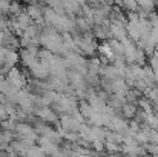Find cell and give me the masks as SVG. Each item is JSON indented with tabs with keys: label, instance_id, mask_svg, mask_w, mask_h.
Segmentation results:
<instances>
[{
	"label": "cell",
	"instance_id": "cell-6",
	"mask_svg": "<svg viewBox=\"0 0 158 157\" xmlns=\"http://www.w3.org/2000/svg\"><path fill=\"white\" fill-rule=\"evenodd\" d=\"M92 33H94V36H95L97 39H102V40H106V39L112 37V36H110V25L107 23V20H106L105 23L95 25Z\"/></svg>",
	"mask_w": 158,
	"mask_h": 157
},
{
	"label": "cell",
	"instance_id": "cell-14",
	"mask_svg": "<svg viewBox=\"0 0 158 157\" xmlns=\"http://www.w3.org/2000/svg\"><path fill=\"white\" fill-rule=\"evenodd\" d=\"M46 153L40 148V145L37 146V145H31L26 151H25V156H45Z\"/></svg>",
	"mask_w": 158,
	"mask_h": 157
},
{
	"label": "cell",
	"instance_id": "cell-5",
	"mask_svg": "<svg viewBox=\"0 0 158 157\" xmlns=\"http://www.w3.org/2000/svg\"><path fill=\"white\" fill-rule=\"evenodd\" d=\"M68 77H69V83H71V86L74 89L86 88V77H85V74H81L78 71H74V72H69Z\"/></svg>",
	"mask_w": 158,
	"mask_h": 157
},
{
	"label": "cell",
	"instance_id": "cell-4",
	"mask_svg": "<svg viewBox=\"0 0 158 157\" xmlns=\"http://www.w3.org/2000/svg\"><path fill=\"white\" fill-rule=\"evenodd\" d=\"M37 142H39V145H40V148L46 153V154H64V153H61L60 150H58V143H55L52 142L51 139H48L46 136H42V137H39L37 139Z\"/></svg>",
	"mask_w": 158,
	"mask_h": 157
},
{
	"label": "cell",
	"instance_id": "cell-9",
	"mask_svg": "<svg viewBox=\"0 0 158 157\" xmlns=\"http://www.w3.org/2000/svg\"><path fill=\"white\" fill-rule=\"evenodd\" d=\"M14 19L17 20V23H19V26H20L22 29H26L28 26H31V25L34 23V19H32L28 12H19Z\"/></svg>",
	"mask_w": 158,
	"mask_h": 157
},
{
	"label": "cell",
	"instance_id": "cell-15",
	"mask_svg": "<svg viewBox=\"0 0 158 157\" xmlns=\"http://www.w3.org/2000/svg\"><path fill=\"white\" fill-rule=\"evenodd\" d=\"M138 2V6L141 8V9H146V11H152L154 8H155V0H137Z\"/></svg>",
	"mask_w": 158,
	"mask_h": 157
},
{
	"label": "cell",
	"instance_id": "cell-25",
	"mask_svg": "<svg viewBox=\"0 0 158 157\" xmlns=\"http://www.w3.org/2000/svg\"><path fill=\"white\" fill-rule=\"evenodd\" d=\"M86 2H92V0H86Z\"/></svg>",
	"mask_w": 158,
	"mask_h": 157
},
{
	"label": "cell",
	"instance_id": "cell-12",
	"mask_svg": "<svg viewBox=\"0 0 158 157\" xmlns=\"http://www.w3.org/2000/svg\"><path fill=\"white\" fill-rule=\"evenodd\" d=\"M31 131H34V128L31 125H28V123H23V122H19L17 126H15V133H17L19 137H23V136L29 134Z\"/></svg>",
	"mask_w": 158,
	"mask_h": 157
},
{
	"label": "cell",
	"instance_id": "cell-24",
	"mask_svg": "<svg viewBox=\"0 0 158 157\" xmlns=\"http://www.w3.org/2000/svg\"><path fill=\"white\" fill-rule=\"evenodd\" d=\"M155 51H158V42H157V46H155Z\"/></svg>",
	"mask_w": 158,
	"mask_h": 157
},
{
	"label": "cell",
	"instance_id": "cell-2",
	"mask_svg": "<svg viewBox=\"0 0 158 157\" xmlns=\"http://www.w3.org/2000/svg\"><path fill=\"white\" fill-rule=\"evenodd\" d=\"M29 69H31V76H32L34 79H37V80H45L46 77L51 76V74H49V68H48V65L43 63L42 60H40V62L37 60Z\"/></svg>",
	"mask_w": 158,
	"mask_h": 157
},
{
	"label": "cell",
	"instance_id": "cell-18",
	"mask_svg": "<svg viewBox=\"0 0 158 157\" xmlns=\"http://www.w3.org/2000/svg\"><path fill=\"white\" fill-rule=\"evenodd\" d=\"M144 62H146V52L143 51L141 48H137V51H135V63L143 66Z\"/></svg>",
	"mask_w": 158,
	"mask_h": 157
},
{
	"label": "cell",
	"instance_id": "cell-20",
	"mask_svg": "<svg viewBox=\"0 0 158 157\" xmlns=\"http://www.w3.org/2000/svg\"><path fill=\"white\" fill-rule=\"evenodd\" d=\"M8 117V112H6V108H5V103H0V122L5 120Z\"/></svg>",
	"mask_w": 158,
	"mask_h": 157
},
{
	"label": "cell",
	"instance_id": "cell-8",
	"mask_svg": "<svg viewBox=\"0 0 158 157\" xmlns=\"http://www.w3.org/2000/svg\"><path fill=\"white\" fill-rule=\"evenodd\" d=\"M43 11H45V8H42L40 5H37V3H31L28 8H26V12L37 22V20H45L43 19Z\"/></svg>",
	"mask_w": 158,
	"mask_h": 157
},
{
	"label": "cell",
	"instance_id": "cell-22",
	"mask_svg": "<svg viewBox=\"0 0 158 157\" xmlns=\"http://www.w3.org/2000/svg\"><path fill=\"white\" fill-rule=\"evenodd\" d=\"M5 55H6V48L3 45H0V66L5 63Z\"/></svg>",
	"mask_w": 158,
	"mask_h": 157
},
{
	"label": "cell",
	"instance_id": "cell-7",
	"mask_svg": "<svg viewBox=\"0 0 158 157\" xmlns=\"http://www.w3.org/2000/svg\"><path fill=\"white\" fill-rule=\"evenodd\" d=\"M110 36L117 40H124L127 37V29L124 25H118V23H110Z\"/></svg>",
	"mask_w": 158,
	"mask_h": 157
},
{
	"label": "cell",
	"instance_id": "cell-16",
	"mask_svg": "<svg viewBox=\"0 0 158 157\" xmlns=\"http://www.w3.org/2000/svg\"><path fill=\"white\" fill-rule=\"evenodd\" d=\"M12 88H14V85H12V83H11L8 79L0 80V93H2V94H5V96H6V94H8V93H9Z\"/></svg>",
	"mask_w": 158,
	"mask_h": 157
},
{
	"label": "cell",
	"instance_id": "cell-17",
	"mask_svg": "<svg viewBox=\"0 0 158 157\" xmlns=\"http://www.w3.org/2000/svg\"><path fill=\"white\" fill-rule=\"evenodd\" d=\"M137 105L141 106L143 111H146V112H152V105H151V100H149L148 97H146V99H138Z\"/></svg>",
	"mask_w": 158,
	"mask_h": 157
},
{
	"label": "cell",
	"instance_id": "cell-23",
	"mask_svg": "<svg viewBox=\"0 0 158 157\" xmlns=\"http://www.w3.org/2000/svg\"><path fill=\"white\" fill-rule=\"evenodd\" d=\"M154 108H155V112L158 114V97L155 99V100H154Z\"/></svg>",
	"mask_w": 158,
	"mask_h": 157
},
{
	"label": "cell",
	"instance_id": "cell-19",
	"mask_svg": "<svg viewBox=\"0 0 158 157\" xmlns=\"http://www.w3.org/2000/svg\"><path fill=\"white\" fill-rule=\"evenodd\" d=\"M20 9H22V8H20L19 3H11V6H9V12H11V14H15V15H17L19 12H22Z\"/></svg>",
	"mask_w": 158,
	"mask_h": 157
},
{
	"label": "cell",
	"instance_id": "cell-10",
	"mask_svg": "<svg viewBox=\"0 0 158 157\" xmlns=\"http://www.w3.org/2000/svg\"><path fill=\"white\" fill-rule=\"evenodd\" d=\"M98 51L102 52V55L105 57V59H107V60H110V62H114L115 60V52H114V50L110 48V45H109V42H106V43H102L100 46H98Z\"/></svg>",
	"mask_w": 158,
	"mask_h": 157
},
{
	"label": "cell",
	"instance_id": "cell-1",
	"mask_svg": "<svg viewBox=\"0 0 158 157\" xmlns=\"http://www.w3.org/2000/svg\"><path fill=\"white\" fill-rule=\"evenodd\" d=\"M6 79H8V80H9L15 88L23 89V88L26 86V79H25V76H23V74H22V71H20V69H17L15 66H12V68L8 71Z\"/></svg>",
	"mask_w": 158,
	"mask_h": 157
},
{
	"label": "cell",
	"instance_id": "cell-3",
	"mask_svg": "<svg viewBox=\"0 0 158 157\" xmlns=\"http://www.w3.org/2000/svg\"><path fill=\"white\" fill-rule=\"evenodd\" d=\"M35 116L40 117V120L48 122V123H58V117L57 112L49 106H40L35 109Z\"/></svg>",
	"mask_w": 158,
	"mask_h": 157
},
{
	"label": "cell",
	"instance_id": "cell-13",
	"mask_svg": "<svg viewBox=\"0 0 158 157\" xmlns=\"http://www.w3.org/2000/svg\"><path fill=\"white\" fill-rule=\"evenodd\" d=\"M78 111H80V114L85 119H89L94 114V108H92V105L89 103V102H81L80 106H78Z\"/></svg>",
	"mask_w": 158,
	"mask_h": 157
},
{
	"label": "cell",
	"instance_id": "cell-21",
	"mask_svg": "<svg viewBox=\"0 0 158 157\" xmlns=\"http://www.w3.org/2000/svg\"><path fill=\"white\" fill-rule=\"evenodd\" d=\"M151 142H152V143H157V145H158V131H155L154 128L151 129Z\"/></svg>",
	"mask_w": 158,
	"mask_h": 157
},
{
	"label": "cell",
	"instance_id": "cell-11",
	"mask_svg": "<svg viewBox=\"0 0 158 157\" xmlns=\"http://www.w3.org/2000/svg\"><path fill=\"white\" fill-rule=\"evenodd\" d=\"M121 111H123V114H124V117H126V119H132V117H135V114L138 112L137 105L132 103V102H124Z\"/></svg>",
	"mask_w": 158,
	"mask_h": 157
}]
</instances>
